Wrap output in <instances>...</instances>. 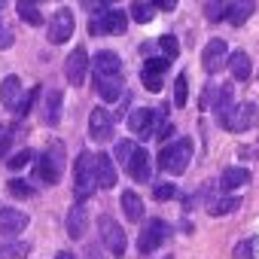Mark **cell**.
<instances>
[{
	"label": "cell",
	"instance_id": "6da1fadb",
	"mask_svg": "<svg viewBox=\"0 0 259 259\" xmlns=\"http://www.w3.org/2000/svg\"><path fill=\"white\" fill-rule=\"evenodd\" d=\"M168 119V107H135L132 116H128V128H132V135H138V141H153L159 132H162V125Z\"/></svg>",
	"mask_w": 259,
	"mask_h": 259
},
{
	"label": "cell",
	"instance_id": "7a4b0ae2",
	"mask_svg": "<svg viewBox=\"0 0 259 259\" xmlns=\"http://www.w3.org/2000/svg\"><path fill=\"white\" fill-rule=\"evenodd\" d=\"M189 162H192V141L189 138H180V141L162 147V153H159V168L165 174H186Z\"/></svg>",
	"mask_w": 259,
	"mask_h": 259
},
{
	"label": "cell",
	"instance_id": "3957f363",
	"mask_svg": "<svg viewBox=\"0 0 259 259\" xmlns=\"http://www.w3.org/2000/svg\"><path fill=\"white\" fill-rule=\"evenodd\" d=\"M73 177H76V183H73V195H76V201L92 198V192L98 189V171H95V156H92L89 150H82V153L76 156Z\"/></svg>",
	"mask_w": 259,
	"mask_h": 259
},
{
	"label": "cell",
	"instance_id": "277c9868",
	"mask_svg": "<svg viewBox=\"0 0 259 259\" xmlns=\"http://www.w3.org/2000/svg\"><path fill=\"white\" fill-rule=\"evenodd\" d=\"M61 168H64V150H61V144H52L46 153H40V159L34 165V180L43 186H55L61 180Z\"/></svg>",
	"mask_w": 259,
	"mask_h": 259
},
{
	"label": "cell",
	"instance_id": "5b68a950",
	"mask_svg": "<svg viewBox=\"0 0 259 259\" xmlns=\"http://www.w3.org/2000/svg\"><path fill=\"white\" fill-rule=\"evenodd\" d=\"M259 122V107L253 104V101H244V104H235L229 113H226V119L220 122L226 132H235V135H244V132H250V128Z\"/></svg>",
	"mask_w": 259,
	"mask_h": 259
},
{
	"label": "cell",
	"instance_id": "8992f818",
	"mask_svg": "<svg viewBox=\"0 0 259 259\" xmlns=\"http://www.w3.org/2000/svg\"><path fill=\"white\" fill-rule=\"evenodd\" d=\"M128 28V16L122 10H104L101 16H92L89 22V34H125Z\"/></svg>",
	"mask_w": 259,
	"mask_h": 259
},
{
	"label": "cell",
	"instance_id": "52a82bcc",
	"mask_svg": "<svg viewBox=\"0 0 259 259\" xmlns=\"http://www.w3.org/2000/svg\"><path fill=\"white\" fill-rule=\"evenodd\" d=\"M98 232H101V244L113 253V256H122L125 253V247H128V241H125V232H122V226L113 220V217H101L98 220Z\"/></svg>",
	"mask_w": 259,
	"mask_h": 259
},
{
	"label": "cell",
	"instance_id": "ba28073f",
	"mask_svg": "<svg viewBox=\"0 0 259 259\" xmlns=\"http://www.w3.org/2000/svg\"><path fill=\"white\" fill-rule=\"evenodd\" d=\"M168 238H171V226L156 217V220H150V223L144 226V232H141V238H138V250H141V253H153V250H159Z\"/></svg>",
	"mask_w": 259,
	"mask_h": 259
},
{
	"label": "cell",
	"instance_id": "9c48e42d",
	"mask_svg": "<svg viewBox=\"0 0 259 259\" xmlns=\"http://www.w3.org/2000/svg\"><path fill=\"white\" fill-rule=\"evenodd\" d=\"M73 28H76V19H73V13L67 10V7H61L52 19H49V43H55V46H61V43H67L70 37H73Z\"/></svg>",
	"mask_w": 259,
	"mask_h": 259
},
{
	"label": "cell",
	"instance_id": "30bf717a",
	"mask_svg": "<svg viewBox=\"0 0 259 259\" xmlns=\"http://www.w3.org/2000/svg\"><path fill=\"white\" fill-rule=\"evenodd\" d=\"M113 125H116V119L104 107H95L89 113V135H92V141H98V144L113 141Z\"/></svg>",
	"mask_w": 259,
	"mask_h": 259
},
{
	"label": "cell",
	"instance_id": "8fae6325",
	"mask_svg": "<svg viewBox=\"0 0 259 259\" xmlns=\"http://www.w3.org/2000/svg\"><path fill=\"white\" fill-rule=\"evenodd\" d=\"M85 73H89V52H85V46H76L64 61V76L70 85H82Z\"/></svg>",
	"mask_w": 259,
	"mask_h": 259
},
{
	"label": "cell",
	"instance_id": "7c38bea8",
	"mask_svg": "<svg viewBox=\"0 0 259 259\" xmlns=\"http://www.w3.org/2000/svg\"><path fill=\"white\" fill-rule=\"evenodd\" d=\"M95 92H98V98H101V101L116 104V101L125 95L122 76H119V73H95Z\"/></svg>",
	"mask_w": 259,
	"mask_h": 259
},
{
	"label": "cell",
	"instance_id": "4fadbf2b",
	"mask_svg": "<svg viewBox=\"0 0 259 259\" xmlns=\"http://www.w3.org/2000/svg\"><path fill=\"white\" fill-rule=\"evenodd\" d=\"M226 64H229V46H226V40H210L204 46V52H201V67L207 73H217Z\"/></svg>",
	"mask_w": 259,
	"mask_h": 259
},
{
	"label": "cell",
	"instance_id": "5bb4252c",
	"mask_svg": "<svg viewBox=\"0 0 259 259\" xmlns=\"http://www.w3.org/2000/svg\"><path fill=\"white\" fill-rule=\"evenodd\" d=\"M125 171H128V177H132L135 183H147L150 180V153L135 144L132 156H128V162H125Z\"/></svg>",
	"mask_w": 259,
	"mask_h": 259
},
{
	"label": "cell",
	"instance_id": "9a60e30c",
	"mask_svg": "<svg viewBox=\"0 0 259 259\" xmlns=\"http://www.w3.org/2000/svg\"><path fill=\"white\" fill-rule=\"evenodd\" d=\"M28 229V213L16 210V207H0V235L16 238Z\"/></svg>",
	"mask_w": 259,
	"mask_h": 259
},
{
	"label": "cell",
	"instance_id": "2e32d148",
	"mask_svg": "<svg viewBox=\"0 0 259 259\" xmlns=\"http://www.w3.org/2000/svg\"><path fill=\"white\" fill-rule=\"evenodd\" d=\"M22 98H25V89H22V79H19L16 73H10V76H4V82H0V104H4L7 110H13V113H16V107L22 104Z\"/></svg>",
	"mask_w": 259,
	"mask_h": 259
},
{
	"label": "cell",
	"instance_id": "e0dca14e",
	"mask_svg": "<svg viewBox=\"0 0 259 259\" xmlns=\"http://www.w3.org/2000/svg\"><path fill=\"white\" fill-rule=\"evenodd\" d=\"M61 101H64V95H61L58 89H46V92H43V107H40V113H43V122H46V125H58V119H61Z\"/></svg>",
	"mask_w": 259,
	"mask_h": 259
},
{
	"label": "cell",
	"instance_id": "ac0fdd59",
	"mask_svg": "<svg viewBox=\"0 0 259 259\" xmlns=\"http://www.w3.org/2000/svg\"><path fill=\"white\" fill-rule=\"evenodd\" d=\"M95 171H98V186L104 189H113L116 186V165H113V156L110 153H98L95 156Z\"/></svg>",
	"mask_w": 259,
	"mask_h": 259
},
{
	"label": "cell",
	"instance_id": "d6986e66",
	"mask_svg": "<svg viewBox=\"0 0 259 259\" xmlns=\"http://www.w3.org/2000/svg\"><path fill=\"white\" fill-rule=\"evenodd\" d=\"M253 13H256V4H253V0H232V4L226 7V13H223V16H226V22H229V25L241 28Z\"/></svg>",
	"mask_w": 259,
	"mask_h": 259
},
{
	"label": "cell",
	"instance_id": "ffe728a7",
	"mask_svg": "<svg viewBox=\"0 0 259 259\" xmlns=\"http://www.w3.org/2000/svg\"><path fill=\"white\" fill-rule=\"evenodd\" d=\"M67 235L73 238V241H82V235H85V226H89V213H85V207L76 201L70 210H67Z\"/></svg>",
	"mask_w": 259,
	"mask_h": 259
},
{
	"label": "cell",
	"instance_id": "44dd1931",
	"mask_svg": "<svg viewBox=\"0 0 259 259\" xmlns=\"http://www.w3.org/2000/svg\"><path fill=\"white\" fill-rule=\"evenodd\" d=\"M119 70H122V58L110 49H101L92 58V73H119Z\"/></svg>",
	"mask_w": 259,
	"mask_h": 259
},
{
	"label": "cell",
	"instance_id": "7402d4cb",
	"mask_svg": "<svg viewBox=\"0 0 259 259\" xmlns=\"http://www.w3.org/2000/svg\"><path fill=\"white\" fill-rule=\"evenodd\" d=\"M247 183H250V171L247 168H238V165L226 168L223 177H220V189H226V192H235V189H241Z\"/></svg>",
	"mask_w": 259,
	"mask_h": 259
},
{
	"label": "cell",
	"instance_id": "603a6c76",
	"mask_svg": "<svg viewBox=\"0 0 259 259\" xmlns=\"http://www.w3.org/2000/svg\"><path fill=\"white\" fill-rule=\"evenodd\" d=\"M122 213L132 220V223L144 220V213H147V210H144V198H141L138 192H132V189L122 192Z\"/></svg>",
	"mask_w": 259,
	"mask_h": 259
},
{
	"label": "cell",
	"instance_id": "cb8c5ba5",
	"mask_svg": "<svg viewBox=\"0 0 259 259\" xmlns=\"http://www.w3.org/2000/svg\"><path fill=\"white\" fill-rule=\"evenodd\" d=\"M229 70H232V79H238V82H244V79H250V55L247 52H235V55H229Z\"/></svg>",
	"mask_w": 259,
	"mask_h": 259
},
{
	"label": "cell",
	"instance_id": "d4e9b609",
	"mask_svg": "<svg viewBox=\"0 0 259 259\" xmlns=\"http://www.w3.org/2000/svg\"><path fill=\"white\" fill-rule=\"evenodd\" d=\"M241 207V198L238 195H229V198H207V213L210 217H226V213H232V210H238Z\"/></svg>",
	"mask_w": 259,
	"mask_h": 259
},
{
	"label": "cell",
	"instance_id": "484cf974",
	"mask_svg": "<svg viewBox=\"0 0 259 259\" xmlns=\"http://www.w3.org/2000/svg\"><path fill=\"white\" fill-rule=\"evenodd\" d=\"M232 95H235V85H220V89H217V101H213V107H210V110L217 113V119H220V122H223V119H226V113L235 107V104H232Z\"/></svg>",
	"mask_w": 259,
	"mask_h": 259
},
{
	"label": "cell",
	"instance_id": "4316f807",
	"mask_svg": "<svg viewBox=\"0 0 259 259\" xmlns=\"http://www.w3.org/2000/svg\"><path fill=\"white\" fill-rule=\"evenodd\" d=\"M19 16H22V22H25V25H31V28L43 25V13H40V7H37V4H25V0H19Z\"/></svg>",
	"mask_w": 259,
	"mask_h": 259
},
{
	"label": "cell",
	"instance_id": "83f0119b",
	"mask_svg": "<svg viewBox=\"0 0 259 259\" xmlns=\"http://www.w3.org/2000/svg\"><path fill=\"white\" fill-rule=\"evenodd\" d=\"M153 13H156L153 4H144V0H135V4H132V19L138 25H150L153 22Z\"/></svg>",
	"mask_w": 259,
	"mask_h": 259
},
{
	"label": "cell",
	"instance_id": "f1b7e54d",
	"mask_svg": "<svg viewBox=\"0 0 259 259\" xmlns=\"http://www.w3.org/2000/svg\"><path fill=\"white\" fill-rule=\"evenodd\" d=\"M256 247H259V238H244L235 244V259H256Z\"/></svg>",
	"mask_w": 259,
	"mask_h": 259
},
{
	"label": "cell",
	"instance_id": "f546056e",
	"mask_svg": "<svg viewBox=\"0 0 259 259\" xmlns=\"http://www.w3.org/2000/svg\"><path fill=\"white\" fill-rule=\"evenodd\" d=\"M186 101H189V76L180 73L177 82H174V104L177 107H186Z\"/></svg>",
	"mask_w": 259,
	"mask_h": 259
},
{
	"label": "cell",
	"instance_id": "4dcf8cb0",
	"mask_svg": "<svg viewBox=\"0 0 259 259\" xmlns=\"http://www.w3.org/2000/svg\"><path fill=\"white\" fill-rule=\"evenodd\" d=\"M141 82L147 92H162V82H165V73H156V70H141Z\"/></svg>",
	"mask_w": 259,
	"mask_h": 259
},
{
	"label": "cell",
	"instance_id": "1f68e13d",
	"mask_svg": "<svg viewBox=\"0 0 259 259\" xmlns=\"http://www.w3.org/2000/svg\"><path fill=\"white\" fill-rule=\"evenodd\" d=\"M159 49H162V52H165L171 61L180 55V43H177V37H174V34H165V37H159Z\"/></svg>",
	"mask_w": 259,
	"mask_h": 259
},
{
	"label": "cell",
	"instance_id": "d6a6232c",
	"mask_svg": "<svg viewBox=\"0 0 259 259\" xmlns=\"http://www.w3.org/2000/svg\"><path fill=\"white\" fill-rule=\"evenodd\" d=\"M31 159H34V150H19V153H13V156H10V162H7V165H10V171H22Z\"/></svg>",
	"mask_w": 259,
	"mask_h": 259
},
{
	"label": "cell",
	"instance_id": "836d02e7",
	"mask_svg": "<svg viewBox=\"0 0 259 259\" xmlns=\"http://www.w3.org/2000/svg\"><path fill=\"white\" fill-rule=\"evenodd\" d=\"M7 189H10V195H13V198H31V195H34L31 183H25V180H10V183H7Z\"/></svg>",
	"mask_w": 259,
	"mask_h": 259
},
{
	"label": "cell",
	"instance_id": "e575fe53",
	"mask_svg": "<svg viewBox=\"0 0 259 259\" xmlns=\"http://www.w3.org/2000/svg\"><path fill=\"white\" fill-rule=\"evenodd\" d=\"M168 67H171V58H168V55H159V58H147V61H144V70L168 73Z\"/></svg>",
	"mask_w": 259,
	"mask_h": 259
},
{
	"label": "cell",
	"instance_id": "d590c367",
	"mask_svg": "<svg viewBox=\"0 0 259 259\" xmlns=\"http://www.w3.org/2000/svg\"><path fill=\"white\" fill-rule=\"evenodd\" d=\"M37 98H40V85H37V89H31V92L22 98V104L16 107V116H28V110L34 107V101H37Z\"/></svg>",
	"mask_w": 259,
	"mask_h": 259
},
{
	"label": "cell",
	"instance_id": "8d00e7d4",
	"mask_svg": "<svg viewBox=\"0 0 259 259\" xmlns=\"http://www.w3.org/2000/svg\"><path fill=\"white\" fill-rule=\"evenodd\" d=\"M25 253H28V244H0V259H13Z\"/></svg>",
	"mask_w": 259,
	"mask_h": 259
},
{
	"label": "cell",
	"instance_id": "74e56055",
	"mask_svg": "<svg viewBox=\"0 0 259 259\" xmlns=\"http://www.w3.org/2000/svg\"><path fill=\"white\" fill-rule=\"evenodd\" d=\"M153 195H156V201H168L177 195V189H174V183H159V186H153Z\"/></svg>",
	"mask_w": 259,
	"mask_h": 259
},
{
	"label": "cell",
	"instance_id": "f35d334b",
	"mask_svg": "<svg viewBox=\"0 0 259 259\" xmlns=\"http://www.w3.org/2000/svg\"><path fill=\"white\" fill-rule=\"evenodd\" d=\"M13 43H16V34L10 31V25L0 19V49H13Z\"/></svg>",
	"mask_w": 259,
	"mask_h": 259
},
{
	"label": "cell",
	"instance_id": "ab89813d",
	"mask_svg": "<svg viewBox=\"0 0 259 259\" xmlns=\"http://www.w3.org/2000/svg\"><path fill=\"white\" fill-rule=\"evenodd\" d=\"M10 144H13V128L10 125H0V159H4V153L10 150Z\"/></svg>",
	"mask_w": 259,
	"mask_h": 259
},
{
	"label": "cell",
	"instance_id": "60d3db41",
	"mask_svg": "<svg viewBox=\"0 0 259 259\" xmlns=\"http://www.w3.org/2000/svg\"><path fill=\"white\" fill-rule=\"evenodd\" d=\"M79 4H82V10H85L89 16H101V13H104V7H107L104 0H79Z\"/></svg>",
	"mask_w": 259,
	"mask_h": 259
},
{
	"label": "cell",
	"instance_id": "b9f144b4",
	"mask_svg": "<svg viewBox=\"0 0 259 259\" xmlns=\"http://www.w3.org/2000/svg\"><path fill=\"white\" fill-rule=\"evenodd\" d=\"M132 150H135V144H132V141H122V144L116 147V162H122V165H125V162H128V156H132Z\"/></svg>",
	"mask_w": 259,
	"mask_h": 259
},
{
	"label": "cell",
	"instance_id": "7bdbcfd3",
	"mask_svg": "<svg viewBox=\"0 0 259 259\" xmlns=\"http://www.w3.org/2000/svg\"><path fill=\"white\" fill-rule=\"evenodd\" d=\"M153 7H156V10H165V13H171V10L177 7V0H153Z\"/></svg>",
	"mask_w": 259,
	"mask_h": 259
},
{
	"label": "cell",
	"instance_id": "ee69618b",
	"mask_svg": "<svg viewBox=\"0 0 259 259\" xmlns=\"http://www.w3.org/2000/svg\"><path fill=\"white\" fill-rule=\"evenodd\" d=\"M85 259H101V250H98V244H89V247H85Z\"/></svg>",
	"mask_w": 259,
	"mask_h": 259
},
{
	"label": "cell",
	"instance_id": "f6af8a7d",
	"mask_svg": "<svg viewBox=\"0 0 259 259\" xmlns=\"http://www.w3.org/2000/svg\"><path fill=\"white\" fill-rule=\"evenodd\" d=\"M55 259H76V256H73V253H70V250H61V253H58V256H55Z\"/></svg>",
	"mask_w": 259,
	"mask_h": 259
},
{
	"label": "cell",
	"instance_id": "bcb514c9",
	"mask_svg": "<svg viewBox=\"0 0 259 259\" xmlns=\"http://www.w3.org/2000/svg\"><path fill=\"white\" fill-rule=\"evenodd\" d=\"M25 4H37V7H40V4H43V0H25Z\"/></svg>",
	"mask_w": 259,
	"mask_h": 259
},
{
	"label": "cell",
	"instance_id": "7dc6e473",
	"mask_svg": "<svg viewBox=\"0 0 259 259\" xmlns=\"http://www.w3.org/2000/svg\"><path fill=\"white\" fill-rule=\"evenodd\" d=\"M4 7H7V0H0V10H4Z\"/></svg>",
	"mask_w": 259,
	"mask_h": 259
},
{
	"label": "cell",
	"instance_id": "c3c4849f",
	"mask_svg": "<svg viewBox=\"0 0 259 259\" xmlns=\"http://www.w3.org/2000/svg\"><path fill=\"white\" fill-rule=\"evenodd\" d=\"M104 4H116V0H104Z\"/></svg>",
	"mask_w": 259,
	"mask_h": 259
}]
</instances>
